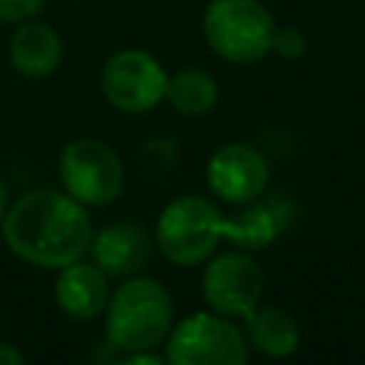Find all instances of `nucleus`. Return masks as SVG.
Segmentation results:
<instances>
[{"label": "nucleus", "instance_id": "obj_20", "mask_svg": "<svg viewBox=\"0 0 365 365\" xmlns=\"http://www.w3.org/2000/svg\"><path fill=\"white\" fill-rule=\"evenodd\" d=\"M6 208H9V191H6V182L0 180V225H3V217H6Z\"/></svg>", "mask_w": 365, "mask_h": 365}, {"label": "nucleus", "instance_id": "obj_11", "mask_svg": "<svg viewBox=\"0 0 365 365\" xmlns=\"http://www.w3.org/2000/svg\"><path fill=\"white\" fill-rule=\"evenodd\" d=\"M54 279V299L57 308L71 319H94L108 305V274L97 262H68L57 268Z\"/></svg>", "mask_w": 365, "mask_h": 365}, {"label": "nucleus", "instance_id": "obj_7", "mask_svg": "<svg viewBox=\"0 0 365 365\" xmlns=\"http://www.w3.org/2000/svg\"><path fill=\"white\" fill-rule=\"evenodd\" d=\"M100 86H103L106 100L117 111L143 114L165 100L168 74L157 63V57H151L148 51L125 48L106 60Z\"/></svg>", "mask_w": 365, "mask_h": 365}, {"label": "nucleus", "instance_id": "obj_12", "mask_svg": "<svg viewBox=\"0 0 365 365\" xmlns=\"http://www.w3.org/2000/svg\"><path fill=\"white\" fill-rule=\"evenodd\" d=\"M63 60V40L60 34L40 20H23L9 40V63L17 74L29 80H43L57 71Z\"/></svg>", "mask_w": 365, "mask_h": 365}, {"label": "nucleus", "instance_id": "obj_13", "mask_svg": "<svg viewBox=\"0 0 365 365\" xmlns=\"http://www.w3.org/2000/svg\"><path fill=\"white\" fill-rule=\"evenodd\" d=\"M245 339L271 359H285L299 348V328L279 308H254L245 317Z\"/></svg>", "mask_w": 365, "mask_h": 365}, {"label": "nucleus", "instance_id": "obj_18", "mask_svg": "<svg viewBox=\"0 0 365 365\" xmlns=\"http://www.w3.org/2000/svg\"><path fill=\"white\" fill-rule=\"evenodd\" d=\"M120 362L123 365H163L168 359H165V354H154V348H151V351H125Z\"/></svg>", "mask_w": 365, "mask_h": 365}, {"label": "nucleus", "instance_id": "obj_3", "mask_svg": "<svg viewBox=\"0 0 365 365\" xmlns=\"http://www.w3.org/2000/svg\"><path fill=\"white\" fill-rule=\"evenodd\" d=\"M231 234V217L197 194H182L171 200L154 228V242L163 257L174 265H197L208 259L222 240Z\"/></svg>", "mask_w": 365, "mask_h": 365}, {"label": "nucleus", "instance_id": "obj_9", "mask_svg": "<svg viewBox=\"0 0 365 365\" xmlns=\"http://www.w3.org/2000/svg\"><path fill=\"white\" fill-rule=\"evenodd\" d=\"M205 182L211 194L220 197L222 202L245 205L265 191L268 163L254 145L228 143L211 154L205 165Z\"/></svg>", "mask_w": 365, "mask_h": 365}, {"label": "nucleus", "instance_id": "obj_4", "mask_svg": "<svg viewBox=\"0 0 365 365\" xmlns=\"http://www.w3.org/2000/svg\"><path fill=\"white\" fill-rule=\"evenodd\" d=\"M274 14L259 0H211L202 11V34L228 63H257L271 51Z\"/></svg>", "mask_w": 365, "mask_h": 365}, {"label": "nucleus", "instance_id": "obj_2", "mask_svg": "<svg viewBox=\"0 0 365 365\" xmlns=\"http://www.w3.org/2000/svg\"><path fill=\"white\" fill-rule=\"evenodd\" d=\"M174 325V302L163 282L125 277L106 305V339L117 351H151L165 342Z\"/></svg>", "mask_w": 365, "mask_h": 365}, {"label": "nucleus", "instance_id": "obj_6", "mask_svg": "<svg viewBox=\"0 0 365 365\" xmlns=\"http://www.w3.org/2000/svg\"><path fill=\"white\" fill-rule=\"evenodd\" d=\"M60 182L68 197H74L80 205H108L123 194L125 171L114 148L94 137L71 140L57 163Z\"/></svg>", "mask_w": 365, "mask_h": 365}, {"label": "nucleus", "instance_id": "obj_14", "mask_svg": "<svg viewBox=\"0 0 365 365\" xmlns=\"http://www.w3.org/2000/svg\"><path fill=\"white\" fill-rule=\"evenodd\" d=\"M217 97H220V86L202 68H180L165 86V100L182 117L208 114L217 106Z\"/></svg>", "mask_w": 365, "mask_h": 365}, {"label": "nucleus", "instance_id": "obj_10", "mask_svg": "<svg viewBox=\"0 0 365 365\" xmlns=\"http://www.w3.org/2000/svg\"><path fill=\"white\" fill-rule=\"evenodd\" d=\"M88 254L108 277H134L151 259V237L140 222L120 220L91 234Z\"/></svg>", "mask_w": 365, "mask_h": 365}, {"label": "nucleus", "instance_id": "obj_15", "mask_svg": "<svg viewBox=\"0 0 365 365\" xmlns=\"http://www.w3.org/2000/svg\"><path fill=\"white\" fill-rule=\"evenodd\" d=\"M277 231H279V220H277V214L271 208L248 205V208H242L240 214L231 217V234H228V240L237 242L245 251H254V248L268 245L277 237Z\"/></svg>", "mask_w": 365, "mask_h": 365}, {"label": "nucleus", "instance_id": "obj_19", "mask_svg": "<svg viewBox=\"0 0 365 365\" xmlns=\"http://www.w3.org/2000/svg\"><path fill=\"white\" fill-rule=\"evenodd\" d=\"M0 365H26V354L9 342H0Z\"/></svg>", "mask_w": 365, "mask_h": 365}, {"label": "nucleus", "instance_id": "obj_17", "mask_svg": "<svg viewBox=\"0 0 365 365\" xmlns=\"http://www.w3.org/2000/svg\"><path fill=\"white\" fill-rule=\"evenodd\" d=\"M46 0H0V20L3 23H23L43 11Z\"/></svg>", "mask_w": 365, "mask_h": 365}, {"label": "nucleus", "instance_id": "obj_16", "mask_svg": "<svg viewBox=\"0 0 365 365\" xmlns=\"http://www.w3.org/2000/svg\"><path fill=\"white\" fill-rule=\"evenodd\" d=\"M271 51L279 54V57H285V60H297V57H302L308 51V40L294 26L274 29V34H271Z\"/></svg>", "mask_w": 365, "mask_h": 365}, {"label": "nucleus", "instance_id": "obj_5", "mask_svg": "<svg viewBox=\"0 0 365 365\" xmlns=\"http://www.w3.org/2000/svg\"><path fill=\"white\" fill-rule=\"evenodd\" d=\"M165 359L171 365H242L248 359V339L217 311H197L171 325L165 336Z\"/></svg>", "mask_w": 365, "mask_h": 365}, {"label": "nucleus", "instance_id": "obj_1", "mask_svg": "<svg viewBox=\"0 0 365 365\" xmlns=\"http://www.w3.org/2000/svg\"><path fill=\"white\" fill-rule=\"evenodd\" d=\"M0 234L14 257L37 268H63L83 259L91 242V217L74 197L37 188L6 208Z\"/></svg>", "mask_w": 365, "mask_h": 365}, {"label": "nucleus", "instance_id": "obj_8", "mask_svg": "<svg viewBox=\"0 0 365 365\" xmlns=\"http://www.w3.org/2000/svg\"><path fill=\"white\" fill-rule=\"evenodd\" d=\"M262 265L245 251L217 254L202 274V299L222 317H248L262 297Z\"/></svg>", "mask_w": 365, "mask_h": 365}]
</instances>
